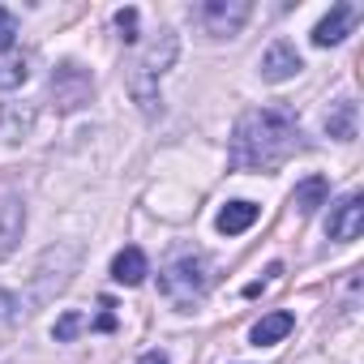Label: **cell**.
<instances>
[{
  "label": "cell",
  "instance_id": "8992f818",
  "mask_svg": "<svg viewBox=\"0 0 364 364\" xmlns=\"http://www.w3.org/2000/svg\"><path fill=\"white\" fill-rule=\"evenodd\" d=\"M300 69H304V60H300V52H296L287 39L270 43L266 56H262V77H266V82H287V77H296Z\"/></svg>",
  "mask_w": 364,
  "mask_h": 364
},
{
  "label": "cell",
  "instance_id": "7c38bea8",
  "mask_svg": "<svg viewBox=\"0 0 364 364\" xmlns=\"http://www.w3.org/2000/svg\"><path fill=\"white\" fill-rule=\"evenodd\" d=\"M326 193H330V185L321 176H309V180H300L296 185V193H291V206L300 210V215H313L317 206H326Z\"/></svg>",
  "mask_w": 364,
  "mask_h": 364
},
{
  "label": "cell",
  "instance_id": "9a60e30c",
  "mask_svg": "<svg viewBox=\"0 0 364 364\" xmlns=\"http://www.w3.org/2000/svg\"><path fill=\"white\" fill-rule=\"evenodd\" d=\"M35 124V112L31 107H18V103H9L5 107V116H0V137L5 141H22V133Z\"/></svg>",
  "mask_w": 364,
  "mask_h": 364
},
{
  "label": "cell",
  "instance_id": "2e32d148",
  "mask_svg": "<svg viewBox=\"0 0 364 364\" xmlns=\"http://www.w3.org/2000/svg\"><path fill=\"white\" fill-rule=\"evenodd\" d=\"M86 326H90V317H82V313H65V317L56 321L52 334H56V343H69V338H73L77 330H86Z\"/></svg>",
  "mask_w": 364,
  "mask_h": 364
},
{
  "label": "cell",
  "instance_id": "ac0fdd59",
  "mask_svg": "<svg viewBox=\"0 0 364 364\" xmlns=\"http://www.w3.org/2000/svg\"><path fill=\"white\" fill-rule=\"evenodd\" d=\"M116 26H120V39L133 43V39H137V9H120V14H116Z\"/></svg>",
  "mask_w": 364,
  "mask_h": 364
},
{
  "label": "cell",
  "instance_id": "4fadbf2b",
  "mask_svg": "<svg viewBox=\"0 0 364 364\" xmlns=\"http://www.w3.org/2000/svg\"><path fill=\"white\" fill-rule=\"evenodd\" d=\"M326 133L338 137V141H351V137H355V103H351V99H338V103L326 112Z\"/></svg>",
  "mask_w": 364,
  "mask_h": 364
},
{
  "label": "cell",
  "instance_id": "e0dca14e",
  "mask_svg": "<svg viewBox=\"0 0 364 364\" xmlns=\"http://www.w3.org/2000/svg\"><path fill=\"white\" fill-rule=\"evenodd\" d=\"M22 35V26H18V18L9 14V9H0V52H14V39Z\"/></svg>",
  "mask_w": 364,
  "mask_h": 364
},
{
  "label": "cell",
  "instance_id": "8fae6325",
  "mask_svg": "<svg viewBox=\"0 0 364 364\" xmlns=\"http://www.w3.org/2000/svg\"><path fill=\"white\" fill-rule=\"evenodd\" d=\"M291 326H296V317H291V313H266V317L249 330V338H253V347H270V343L287 338V334H291Z\"/></svg>",
  "mask_w": 364,
  "mask_h": 364
},
{
  "label": "cell",
  "instance_id": "30bf717a",
  "mask_svg": "<svg viewBox=\"0 0 364 364\" xmlns=\"http://www.w3.org/2000/svg\"><path fill=\"white\" fill-rule=\"evenodd\" d=\"M257 223V206L253 202H228L223 210H219V219H215V228L223 232V236H240V232H249Z\"/></svg>",
  "mask_w": 364,
  "mask_h": 364
},
{
  "label": "cell",
  "instance_id": "ffe728a7",
  "mask_svg": "<svg viewBox=\"0 0 364 364\" xmlns=\"http://www.w3.org/2000/svg\"><path fill=\"white\" fill-rule=\"evenodd\" d=\"M137 364H171V360H167V355H163V351H146V355H141V360H137Z\"/></svg>",
  "mask_w": 364,
  "mask_h": 364
},
{
  "label": "cell",
  "instance_id": "3957f363",
  "mask_svg": "<svg viewBox=\"0 0 364 364\" xmlns=\"http://www.w3.org/2000/svg\"><path fill=\"white\" fill-rule=\"evenodd\" d=\"M90 95H95V82H90V73H86L77 60H60V65L52 69V99H56V112H77V107L90 103Z\"/></svg>",
  "mask_w": 364,
  "mask_h": 364
},
{
  "label": "cell",
  "instance_id": "52a82bcc",
  "mask_svg": "<svg viewBox=\"0 0 364 364\" xmlns=\"http://www.w3.org/2000/svg\"><path fill=\"white\" fill-rule=\"evenodd\" d=\"M22 228H26V206H22V198L5 193L0 198V257H9L18 249Z\"/></svg>",
  "mask_w": 364,
  "mask_h": 364
},
{
  "label": "cell",
  "instance_id": "7a4b0ae2",
  "mask_svg": "<svg viewBox=\"0 0 364 364\" xmlns=\"http://www.w3.org/2000/svg\"><path fill=\"white\" fill-rule=\"evenodd\" d=\"M159 287H163V296H167L171 304H193V300L210 287V266H206V257H180V262H171V266L163 270Z\"/></svg>",
  "mask_w": 364,
  "mask_h": 364
},
{
  "label": "cell",
  "instance_id": "5b68a950",
  "mask_svg": "<svg viewBox=\"0 0 364 364\" xmlns=\"http://www.w3.org/2000/svg\"><path fill=\"white\" fill-rule=\"evenodd\" d=\"M360 232H364V198H360V193H347L338 206H330L326 236H330V240H355Z\"/></svg>",
  "mask_w": 364,
  "mask_h": 364
},
{
  "label": "cell",
  "instance_id": "9c48e42d",
  "mask_svg": "<svg viewBox=\"0 0 364 364\" xmlns=\"http://www.w3.org/2000/svg\"><path fill=\"white\" fill-rule=\"evenodd\" d=\"M146 274H150V262H146V253H141V249H133V245H129V249H120V253L112 257V279H116V283L137 287Z\"/></svg>",
  "mask_w": 364,
  "mask_h": 364
},
{
  "label": "cell",
  "instance_id": "277c9868",
  "mask_svg": "<svg viewBox=\"0 0 364 364\" xmlns=\"http://www.w3.org/2000/svg\"><path fill=\"white\" fill-rule=\"evenodd\" d=\"M249 18V0H206V5L198 9V22L210 31V35H236Z\"/></svg>",
  "mask_w": 364,
  "mask_h": 364
},
{
  "label": "cell",
  "instance_id": "d6986e66",
  "mask_svg": "<svg viewBox=\"0 0 364 364\" xmlns=\"http://www.w3.org/2000/svg\"><path fill=\"white\" fill-rule=\"evenodd\" d=\"M18 309H22V300H18L14 291H0V321H9V317H18Z\"/></svg>",
  "mask_w": 364,
  "mask_h": 364
},
{
  "label": "cell",
  "instance_id": "6da1fadb",
  "mask_svg": "<svg viewBox=\"0 0 364 364\" xmlns=\"http://www.w3.org/2000/svg\"><path fill=\"white\" fill-rule=\"evenodd\" d=\"M300 150V124L283 107H257L236 120L228 163L236 171H274Z\"/></svg>",
  "mask_w": 364,
  "mask_h": 364
},
{
  "label": "cell",
  "instance_id": "5bb4252c",
  "mask_svg": "<svg viewBox=\"0 0 364 364\" xmlns=\"http://www.w3.org/2000/svg\"><path fill=\"white\" fill-rule=\"evenodd\" d=\"M31 77V60L22 52H0V90H18Z\"/></svg>",
  "mask_w": 364,
  "mask_h": 364
},
{
  "label": "cell",
  "instance_id": "ba28073f",
  "mask_svg": "<svg viewBox=\"0 0 364 364\" xmlns=\"http://www.w3.org/2000/svg\"><path fill=\"white\" fill-rule=\"evenodd\" d=\"M351 22H355V9H351V5H334V9L313 26V43H317V48H334V43H343L347 31H351Z\"/></svg>",
  "mask_w": 364,
  "mask_h": 364
}]
</instances>
